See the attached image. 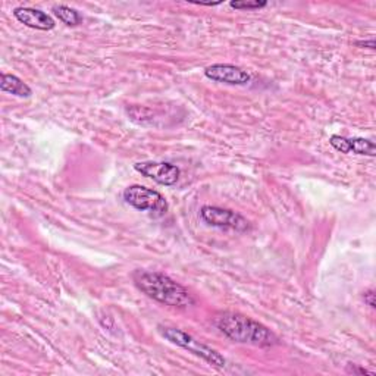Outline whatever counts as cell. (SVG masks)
I'll return each mask as SVG.
<instances>
[{
  "instance_id": "6",
  "label": "cell",
  "mask_w": 376,
  "mask_h": 376,
  "mask_svg": "<svg viewBox=\"0 0 376 376\" xmlns=\"http://www.w3.org/2000/svg\"><path fill=\"white\" fill-rule=\"evenodd\" d=\"M134 168L143 177L153 180L155 182L165 187L177 184L181 175L180 168L168 164V162H142V164H135Z\"/></svg>"
},
{
  "instance_id": "14",
  "label": "cell",
  "mask_w": 376,
  "mask_h": 376,
  "mask_svg": "<svg viewBox=\"0 0 376 376\" xmlns=\"http://www.w3.org/2000/svg\"><path fill=\"white\" fill-rule=\"evenodd\" d=\"M363 298H365V303H368V306L375 309V291L373 290L365 291V294H363Z\"/></svg>"
},
{
  "instance_id": "12",
  "label": "cell",
  "mask_w": 376,
  "mask_h": 376,
  "mask_svg": "<svg viewBox=\"0 0 376 376\" xmlns=\"http://www.w3.org/2000/svg\"><path fill=\"white\" fill-rule=\"evenodd\" d=\"M330 144L338 150V152L341 153H350V144H348V139L341 135H332L330 139Z\"/></svg>"
},
{
  "instance_id": "5",
  "label": "cell",
  "mask_w": 376,
  "mask_h": 376,
  "mask_svg": "<svg viewBox=\"0 0 376 376\" xmlns=\"http://www.w3.org/2000/svg\"><path fill=\"white\" fill-rule=\"evenodd\" d=\"M200 216H202V219L207 225L215 228L234 230L237 232H244L250 228L246 218L230 209H222L216 206H203L202 210H200Z\"/></svg>"
},
{
  "instance_id": "9",
  "label": "cell",
  "mask_w": 376,
  "mask_h": 376,
  "mask_svg": "<svg viewBox=\"0 0 376 376\" xmlns=\"http://www.w3.org/2000/svg\"><path fill=\"white\" fill-rule=\"evenodd\" d=\"M0 90L5 93H10L18 97H30L33 94V90L25 84L17 75L12 74H2L0 75Z\"/></svg>"
},
{
  "instance_id": "7",
  "label": "cell",
  "mask_w": 376,
  "mask_h": 376,
  "mask_svg": "<svg viewBox=\"0 0 376 376\" xmlns=\"http://www.w3.org/2000/svg\"><path fill=\"white\" fill-rule=\"evenodd\" d=\"M205 75L216 83H223L230 85H246L252 80L250 74L240 67L230 64H215L205 69Z\"/></svg>"
},
{
  "instance_id": "8",
  "label": "cell",
  "mask_w": 376,
  "mask_h": 376,
  "mask_svg": "<svg viewBox=\"0 0 376 376\" xmlns=\"http://www.w3.org/2000/svg\"><path fill=\"white\" fill-rule=\"evenodd\" d=\"M14 17L24 25L30 28L40 30V31H50L55 28L53 18L47 15L46 12L33 9V8H17L14 10Z\"/></svg>"
},
{
  "instance_id": "1",
  "label": "cell",
  "mask_w": 376,
  "mask_h": 376,
  "mask_svg": "<svg viewBox=\"0 0 376 376\" xmlns=\"http://www.w3.org/2000/svg\"><path fill=\"white\" fill-rule=\"evenodd\" d=\"M133 280L140 291L165 306L185 309L194 306L196 303L194 297L185 287H182L177 281H173L165 273L135 271Z\"/></svg>"
},
{
  "instance_id": "11",
  "label": "cell",
  "mask_w": 376,
  "mask_h": 376,
  "mask_svg": "<svg viewBox=\"0 0 376 376\" xmlns=\"http://www.w3.org/2000/svg\"><path fill=\"white\" fill-rule=\"evenodd\" d=\"M350 144V152H353L360 156H369L375 157L376 150H375V143L366 139H348Z\"/></svg>"
},
{
  "instance_id": "4",
  "label": "cell",
  "mask_w": 376,
  "mask_h": 376,
  "mask_svg": "<svg viewBox=\"0 0 376 376\" xmlns=\"http://www.w3.org/2000/svg\"><path fill=\"white\" fill-rule=\"evenodd\" d=\"M160 334L164 335L166 340L175 345H178L184 350H188V352L202 357L203 360H206L207 363L213 366L218 368H223L225 366V359L223 356H221L216 350H213L205 344H202L200 341H197L194 336L188 335L187 332L177 330V328H169V327H160Z\"/></svg>"
},
{
  "instance_id": "13",
  "label": "cell",
  "mask_w": 376,
  "mask_h": 376,
  "mask_svg": "<svg viewBox=\"0 0 376 376\" xmlns=\"http://www.w3.org/2000/svg\"><path fill=\"white\" fill-rule=\"evenodd\" d=\"M230 5L234 9H260V8H265L268 3L256 0V2H231Z\"/></svg>"
},
{
  "instance_id": "10",
  "label": "cell",
  "mask_w": 376,
  "mask_h": 376,
  "mask_svg": "<svg viewBox=\"0 0 376 376\" xmlns=\"http://www.w3.org/2000/svg\"><path fill=\"white\" fill-rule=\"evenodd\" d=\"M53 14L60 22H64L65 25H68V27H75V25L81 24V21H83L81 15L78 14L77 10L69 8V6H65V5L55 6L53 8Z\"/></svg>"
},
{
  "instance_id": "2",
  "label": "cell",
  "mask_w": 376,
  "mask_h": 376,
  "mask_svg": "<svg viewBox=\"0 0 376 376\" xmlns=\"http://www.w3.org/2000/svg\"><path fill=\"white\" fill-rule=\"evenodd\" d=\"M215 327L234 343L256 347H272L278 344V336L265 325L240 313L225 311L215 318Z\"/></svg>"
},
{
  "instance_id": "15",
  "label": "cell",
  "mask_w": 376,
  "mask_h": 376,
  "mask_svg": "<svg viewBox=\"0 0 376 376\" xmlns=\"http://www.w3.org/2000/svg\"><path fill=\"white\" fill-rule=\"evenodd\" d=\"M348 372L360 373V375H373V372H370V370H366V369H363V368H356L353 365H348Z\"/></svg>"
},
{
  "instance_id": "3",
  "label": "cell",
  "mask_w": 376,
  "mask_h": 376,
  "mask_svg": "<svg viewBox=\"0 0 376 376\" xmlns=\"http://www.w3.org/2000/svg\"><path fill=\"white\" fill-rule=\"evenodd\" d=\"M125 203L140 212H148L153 218L164 216L168 212V202L160 193L143 185H130L123 191Z\"/></svg>"
},
{
  "instance_id": "16",
  "label": "cell",
  "mask_w": 376,
  "mask_h": 376,
  "mask_svg": "<svg viewBox=\"0 0 376 376\" xmlns=\"http://www.w3.org/2000/svg\"><path fill=\"white\" fill-rule=\"evenodd\" d=\"M356 46L360 47H369V49H375V40H368V42H356Z\"/></svg>"
}]
</instances>
